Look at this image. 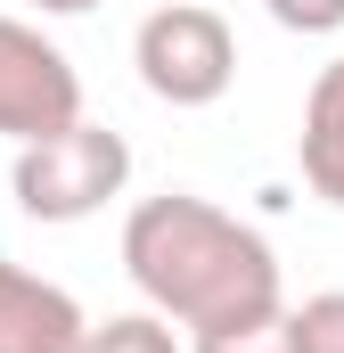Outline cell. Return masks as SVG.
I'll use <instances>...</instances> for the list:
<instances>
[{
	"label": "cell",
	"mask_w": 344,
	"mask_h": 353,
	"mask_svg": "<svg viewBox=\"0 0 344 353\" xmlns=\"http://www.w3.org/2000/svg\"><path fill=\"white\" fill-rule=\"evenodd\" d=\"M123 181H131V140L83 115V123H66L50 140L17 148L8 189H17V205L33 222H90V214H107L123 197Z\"/></svg>",
	"instance_id": "7a4b0ae2"
},
{
	"label": "cell",
	"mask_w": 344,
	"mask_h": 353,
	"mask_svg": "<svg viewBox=\"0 0 344 353\" xmlns=\"http://www.w3.org/2000/svg\"><path fill=\"white\" fill-rule=\"evenodd\" d=\"M83 353H189V345L172 337L164 312H107V321H90Z\"/></svg>",
	"instance_id": "52a82bcc"
},
{
	"label": "cell",
	"mask_w": 344,
	"mask_h": 353,
	"mask_svg": "<svg viewBox=\"0 0 344 353\" xmlns=\"http://www.w3.org/2000/svg\"><path fill=\"white\" fill-rule=\"evenodd\" d=\"M25 8H41V17H90L98 0H25Z\"/></svg>",
	"instance_id": "8fae6325"
},
{
	"label": "cell",
	"mask_w": 344,
	"mask_h": 353,
	"mask_svg": "<svg viewBox=\"0 0 344 353\" xmlns=\"http://www.w3.org/2000/svg\"><path fill=\"white\" fill-rule=\"evenodd\" d=\"M131 66H140L148 99H164V107H213L238 83V33L213 0H164L140 17Z\"/></svg>",
	"instance_id": "3957f363"
},
{
	"label": "cell",
	"mask_w": 344,
	"mask_h": 353,
	"mask_svg": "<svg viewBox=\"0 0 344 353\" xmlns=\"http://www.w3.org/2000/svg\"><path fill=\"white\" fill-rule=\"evenodd\" d=\"M287 329H295V353H344V288L287 304Z\"/></svg>",
	"instance_id": "ba28073f"
},
{
	"label": "cell",
	"mask_w": 344,
	"mask_h": 353,
	"mask_svg": "<svg viewBox=\"0 0 344 353\" xmlns=\"http://www.w3.org/2000/svg\"><path fill=\"white\" fill-rule=\"evenodd\" d=\"M90 321L83 304L25 263H0V353H83Z\"/></svg>",
	"instance_id": "5b68a950"
},
{
	"label": "cell",
	"mask_w": 344,
	"mask_h": 353,
	"mask_svg": "<svg viewBox=\"0 0 344 353\" xmlns=\"http://www.w3.org/2000/svg\"><path fill=\"white\" fill-rule=\"evenodd\" d=\"M66 123H83V74H74V58L33 17H0V140L33 148V140H50Z\"/></svg>",
	"instance_id": "277c9868"
},
{
	"label": "cell",
	"mask_w": 344,
	"mask_h": 353,
	"mask_svg": "<svg viewBox=\"0 0 344 353\" xmlns=\"http://www.w3.org/2000/svg\"><path fill=\"white\" fill-rule=\"evenodd\" d=\"M123 271L148 296V312L180 321L189 337L287 312L270 239H262L255 222L222 214L213 197H189V189L140 197L123 214Z\"/></svg>",
	"instance_id": "6da1fadb"
},
{
	"label": "cell",
	"mask_w": 344,
	"mask_h": 353,
	"mask_svg": "<svg viewBox=\"0 0 344 353\" xmlns=\"http://www.w3.org/2000/svg\"><path fill=\"white\" fill-rule=\"evenodd\" d=\"M270 8V25H287V33H344V0H262Z\"/></svg>",
	"instance_id": "30bf717a"
},
{
	"label": "cell",
	"mask_w": 344,
	"mask_h": 353,
	"mask_svg": "<svg viewBox=\"0 0 344 353\" xmlns=\"http://www.w3.org/2000/svg\"><path fill=\"white\" fill-rule=\"evenodd\" d=\"M295 157H303V181L312 197H328L344 214V58H328L312 90H303V132H295Z\"/></svg>",
	"instance_id": "8992f818"
},
{
	"label": "cell",
	"mask_w": 344,
	"mask_h": 353,
	"mask_svg": "<svg viewBox=\"0 0 344 353\" xmlns=\"http://www.w3.org/2000/svg\"><path fill=\"white\" fill-rule=\"evenodd\" d=\"M189 353H295V329H287V312H270V321H238V329H205Z\"/></svg>",
	"instance_id": "9c48e42d"
}]
</instances>
